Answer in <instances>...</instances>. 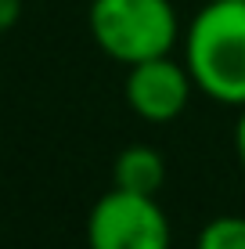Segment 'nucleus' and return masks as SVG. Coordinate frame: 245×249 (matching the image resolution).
<instances>
[{
  "label": "nucleus",
  "instance_id": "nucleus-1",
  "mask_svg": "<svg viewBox=\"0 0 245 249\" xmlns=\"http://www.w3.org/2000/svg\"><path fill=\"white\" fill-rule=\"evenodd\" d=\"M180 40L195 87L220 105L245 108V0H209Z\"/></svg>",
  "mask_w": 245,
  "mask_h": 249
},
{
  "label": "nucleus",
  "instance_id": "nucleus-2",
  "mask_svg": "<svg viewBox=\"0 0 245 249\" xmlns=\"http://www.w3.org/2000/svg\"><path fill=\"white\" fill-rule=\"evenodd\" d=\"M87 25L94 44L126 69L173 54L177 40L184 36L170 0H90Z\"/></svg>",
  "mask_w": 245,
  "mask_h": 249
},
{
  "label": "nucleus",
  "instance_id": "nucleus-3",
  "mask_svg": "<svg viewBox=\"0 0 245 249\" xmlns=\"http://www.w3.org/2000/svg\"><path fill=\"white\" fill-rule=\"evenodd\" d=\"M170 217L155 195L108 188L87 213V249H170Z\"/></svg>",
  "mask_w": 245,
  "mask_h": 249
},
{
  "label": "nucleus",
  "instance_id": "nucleus-4",
  "mask_svg": "<svg viewBox=\"0 0 245 249\" xmlns=\"http://www.w3.org/2000/svg\"><path fill=\"white\" fill-rule=\"evenodd\" d=\"M195 90L198 87L191 80L188 65L177 62L173 54H159L126 69V105L133 108V116L155 126L173 123L188 108Z\"/></svg>",
  "mask_w": 245,
  "mask_h": 249
},
{
  "label": "nucleus",
  "instance_id": "nucleus-5",
  "mask_svg": "<svg viewBox=\"0 0 245 249\" xmlns=\"http://www.w3.org/2000/svg\"><path fill=\"white\" fill-rule=\"evenodd\" d=\"M166 181V159L151 144H126L112 159V184L137 195H159Z\"/></svg>",
  "mask_w": 245,
  "mask_h": 249
},
{
  "label": "nucleus",
  "instance_id": "nucleus-6",
  "mask_svg": "<svg viewBox=\"0 0 245 249\" xmlns=\"http://www.w3.org/2000/svg\"><path fill=\"white\" fill-rule=\"evenodd\" d=\"M195 249H245V217H213L198 231Z\"/></svg>",
  "mask_w": 245,
  "mask_h": 249
},
{
  "label": "nucleus",
  "instance_id": "nucleus-7",
  "mask_svg": "<svg viewBox=\"0 0 245 249\" xmlns=\"http://www.w3.org/2000/svg\"><path fill=\"white\" fill-rule=\"evenodd\" d=\"M18 15H22V4H18V0H0V33L11 29V25L18 22Z\"/></svg>",
  "mask_w": 245,
  "mask_h": 249
},
{
  "label": "nucleus",
  "instance_id": "nucleus-8",
  "mask_svg": "<svg viewBox=\"0 0 245 249\" xmlns=\"http://www.w3.org/2000/svg\"><path fill=\"white\" fill-rule=\"evenodd\" d=\"M234 156H238V166H242V177H245V108H242L238 126H234Z\"/></svg>",
  "mask_w": 245,
  "mask_h": 249
}]
</instances>
